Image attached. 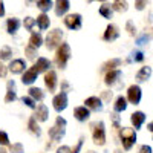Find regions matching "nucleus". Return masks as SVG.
Wrapping results in <instances>:
<instances>
[{"label":"nucleus","instance_id":"obj_1","mask_svg":"<svg viewBox=\"0 0 153 153\" xmlns=\"http://www.w3.org/2000/svg\"><path fill=\"white\" fill-rule=\"evenodd\" d=\"M69 58H71V48H69V45L68 43H61L58 51H57V55H55V63L58 65L60 69H65Z\"/></svg>","mask_w":153,"mask_h":153},{"label":"nucleus","instance_id":"obj_2","mask_svg":"<svg viewBox=\"0 0 153 153\" xmlns=\"http://www.w3.org/2000/svg\"><path fill=\"white\" fill-rule=\"evenodd\" d=\"M121 143L126 150H130L133 144L136 143V132L129 127H123L121 129Z\"/></svg>","mask_w":153,"mask_h":153},{"label":"nucleus","instance_id":"obj_3","mask_svg":"<svg viewBox=\"0 0 153 153\" xmlns=\"http://www.w3.org/2000/svg\"><path fill=\"white\" fill-rule=\"evenodd\" d=\"M61 38H63V32L60 29H54V31H49L48 37H46V48L49 51L55 49L57 46L61 45Z\"/></svg>","mask_w":153,"mask_h":153},{"label":"nucleus","instance_id":"obj_4","mask_svg":"<svg viewBox=\"0 0 153 153\" xmlns=\"http://www.w3.org/2000/svg\"><path fill=\"white\" fill-rule=\"evenodd\" d=\"M94 143L97 146H104L106 144V130H104V123H98L94 129Z\"/></svg>","mask_w":153,"mask_h":153},{"label":"nucleus","instance_id":"obj_5","mask_svg":"<svg viewBox=\"0 0 153 153\" xmlns=\"http://www.w3.org/2000/svg\"><path fill=\"white\" fill-rule=\"evenodd\" d=\"M141 95H143L141 87L136 86V84L130 86L129 91H127V100H129L132 104H139V101H141Z\"/></svg>","mask_w":153,"mask_h":153},{"label":"nucleus","instance_id":"obj_6","mask_svg":"<svg viewBox=\"0 0 153 153\" xmlns=\"http://www.w3.org/2000/svg\"><path fill=\"white\" fill-rule=\"evenodd\" d=\"M52 104H54V109L57 112L65 110L68 107V95H66V92H61V94L55 95L54 100H52Z\"/></svg>","mask_w":153,"mask_h":153},{"label":"nucleus","instance_id":"obj_7","mask_svg":"<svg viewBox=\"0 0 153 153\" xmlns=\"http://www.w3.org/2000/svg\"><path fill=\"white\" fill-rule=\"evenodd\" d=\"M65 25L69 29H80L81 28V16L80 14H69L65 19Z\"/></svg>","mask_w":153,"mask_h":153},{"label":"nucleus","instance_id":"obj_8","mask_svg":"<svg viewBox=\"0 0 153 153\" xmlns=\"http://www.w3.org/2000/svg\"><path fill=\"white\" fill-rule=\"evenodd\" d=\"M38 69H37V66L34 65L32 68H29L26 72L23 74V78H22V81H23V84H32L35 80H37V76H38Z\"/></svg>","mask_w":153,"mask_h":153},{"label":"nucleus","instance_id":"obj_9","mask_svg":"<svg viewBox=\"0 0 153 153\" xmlns=\"http://www.w3.org/2000/svg\"><path fill=\"white\" fill-rule=\"evenodd\" d=\"M45 84L49 89V92H54L57 87V74L55 71H48L45 75Z\"/></svg>","mask_w":153,"mask_h":153},{"label":"nucleus","instance_id":"obj_10","mask_svg":"<svg viewBox=\"0 0 153 153\" xmlns=\"http://www.w3.org/2000/svg\"><path fill=\"white\" fill-rule=\"evenodd\" d=\"M118 37H120V31H118V28L115 26V25H109V26L106 28V31H104L103 38H104L106 42H113V40H117Z\"/></svg>","mask_w":153,"mask_h":153},{"label":"nucleus","instance_id":"obj_11","mask_svg":"<svg viewBox=\"0 0 153 153\" xmlns=\"http://www.w3.org/2000/svg\"><path fill=\"white\" fill-rule=\"evenodd\" d=\"M84 107H87V109H91V110H95V112H98V110H101L103 109V103H101V100L98 98V97H89L86 101H84Z\"/></svg>","mask_w":153,"mask_h":153},{"label":"nucleus","instance_id":"obj_12","mask_svg":"<svg viewBox=\"0 0 153 153\" xmlns=\"http://www.w3.org/2000/svg\"><path fill=\"white\" fill-rule=\"evenodd\" d=\"M123 76V72L121 71H118V69H113V71H109L107 74H106V78H104V83L107 84V86H110V84H115L120 78Z\"/></svg>","mask_w":153,"mask_h":153},{"label":"nucleus","instance_id":"obj_13","mask_svg":"<svg viewBox=\"0 0 153 153\" xmlns=\"http://www.w3.org/2000/svg\"><path fill=\"white\" fill-rule=\"evenodd\" d=\"M69 0H55V14L58 17L65 16L66 12L69 11Z\"/></svg>","mask_w":153,"mask_h":153},{"label":"nucleus","instance_id":"obj_14","mask_svg":"<svg viewBox=\"0 0 153 153\" xmlns=\"http://www.w3.org/2000/svg\"><path fill=\"white\" fill-rule=\"evenodd\" d=\"M25 68H26V63H25L23 60H12L11 61V65L8 66V69H9V72H12V74H22L23 71H25Z\"/></svg>","mask_w":153,"mask_h":153},{"label":"nucleus","instance_id":"obj_15","mask_svg":"<svg viewBox=\"0 0 153 153\" xmlns=\"http://www.w3.org/2000/svg\"><path fill=\"white\" fill-rule=\"evenodd\" d=\"M74 117L78 120V121H87L89 120V117H91V112H89V109L87 107H84V106H81V107H76L75 110H74Z\"/></svg>","mask_w":153,"mask_h":153},{"label":"nucleus","instance_id":"obj_16","mask_svg":"<svg viewBox=\"0 0 153 153\" xmlns=\"http://www.w3.org/2000/svg\"><path fill=\"white\" fill-rule=\"evenodd\" d=\"M130 121H132V124L135 126V129H141L143 123L146 121V113H144V112H135V113H132Z\"/></svg>","mask_w":153,"mask_h":153},{"label":"nucleus","instance_id":"obj_17","mask_svg":"<svg viewBox=\"0 0 153 153\" xmlns=\"http://www.w3.org/2000/svg\"><path fill=\"white\" fill-rule=\"evenodd\" d=\"M48 117H49V113H48V107L45 106V104H38L37 106V112H35V115H34V118L37 120V121H46L48 120Z\"/></svg>","mask_w":153,"mask_h":153},{"label":"nucleus","instance_id":"obj_18","mask_svg":"<svg viewBox=\"0 0 153 153\" xmlns=\"http://www.w3.org/2000/svg\"><path fill=\"white\" fill-rule=\"evenodd\" d=\"M66 130H65V127H52V129H49V136L54 139V141H60V139L65 136Z\"/></svg>","mask_w":153,"mask_h":153},{"label":"nucleus","instance_id":"obj_19","mask_svg":"<svg viewBox=\"0 0 153 153\" xmlns=\"http://www.w3.org/2000/svg\"><path fill=\"white\" fill-rule=\"evenodd\" d=\"M17 100V94H16V83L14 81H9L8 83V92L5 97L6 103H11V101H16Z\"/></svg>","mask_w":153,"mask_h":153},{"label":"nucleus","instance_id":"obj_20","mask_svg":"<svg viewBox=\"0 0 153 153\" xmlns=\"http://www.w3.org/2000/svg\"><path fill=\"white\" fill-rule=\"evenodd\" d=\"M6 26H8V32L9 34H16L19 31V28H20V20L16 19V17H11L6 22Z\"/></svg>","mask_w":153,"mask_h":153},{"label":"nucleus","instance_id":"obj_21","mask_svg":"<svg viewBox=\"0 0 153 153\" xmlns=\"http://www.w3.org/2000/svg\"><path fill=\"white\" fill-rule=\"evenodd\" d=\"M152 76V68L150 66H144V68H141L138 71V74H136V78L139 80V81H146V80H149Z\"/></svg>","mask_w":153,"mask_h":153},{"label":"nucleus","instance_id":"obj_22","mask_svg":"<svg viewBox=\"0 0 153 153\" xmlns=\"http://www.w3.org/2000/svg\"><path fill=\"white\" fill-rule=\"evenodd\" d=\"M35 23L38 25V28H40V29H48V28H49V25H51V20H49V17L43 12V14H40V16L37 17Z\"/></svg>","mask_w":153,"mask_h":153},{"label":"nucleus","instance_id":"obj_23","mask_svg":"<svg viewBox=\"0 0 153 153\" xmlns=\"http://www.w3.org/2000/svg\"><path fill=\"white\" fill-rule=\"evenodd\" d=\"M35 66H37L38 72H48L49 68H51V61H49L48 58H43V57H42V58H38V60H37Z\"/></svg>","mask_w":153,"mask_h":153},{"label":"nucleus","instance_id":"obj_24","mask_svg":"<svg viewBox=\"0 0 153 153\" xmlns=\"http://www.w3.org/2000/svg\"><path fill=\"white\" fill-rule=\"evenodd\" d=\"M42 43H43V38H42L40 34H32L31 35V38H29V48L37 49V48L42 46Z\"/></svg>","mask_w":153,"mask_h":153},{"label":"nucleus","instance_id":"obj_25","mask_svg":"<svg viewBox=\"0 0 153 153\" xmlns=\"http://www.w3.org/2000/svg\"><path fill=\"white\" fill-rule=\"evenodd\" d=\"M113 107H115V112H124L127 109V100L124 97H118Z\"/></svg>","mask_w":153,"mask_h":153},{"label":"nucleus","instance_id":"obj_26","mask_svg":"<svg viewBox=\"0 0 153 153\" xmlns=\"http://www.w3.org/2000/svg\"><path fill=\"white\" fill-rule=\"evenodd\" d=\"M112 9L118 12H126L127 11V0H115L112 3Z\"/></svg>","mask_w":153,"mask_h":153},{"label":"nucleus","instance_id":"obj_27","mask_svg":"<svg viewBox=\"0 0 153 153\" xmlns=\"http://www.w3.org/2000/svg\"><path fill=\"white\" fill-rule=\"evenodd\" d=\"M28 127H29V130L34 133V135H37V136H40L42 135V130H40V126L37 124V120L32 117L31 120H29V123H28Z\"/></svg>","mask_w":153,"mask_h":153},{"label":"nucleus","instance_id":"obj_28","mask_svg":"<svg viewBox=\"0 0 153 153\" xmlns=\"http://www.w3.org/2000/svg\"><path fill=\"white\" fill-rule=\"evenodd\" d=\"M37 6H38L40 11L46 12V11H49L51 8L54 6V3H52V0H37Z\"/></svg>","mask_w":153,"mask_h":153},{"label":"nucleus","instance_id":"obj_29","mask_svg":"<svg viewBox=\"0 0 153 153\" xmlns=\"http://www.w3.org/2000/svg\"><path fill=\"white\" fill-rule=\"evenodd\" d=\"M29 95H31L32 100H38V101H42L45 98L43 91H42V89H38V87H31L29 89Z\"/></svg>","mask_w":153,"mask_h":153},{"label":"nucleus","instance_id":"obj_30","mask_svg":"<svg viewBox=\"0 0 153 153\" xmlns=\"http://www.w3.org/2000/svg\"><path fill=\"white\" fill-rule=\"evenodd\" d=\"M100 14L103 16L104 19H112V14H113V9L110 8V5H103L100 8Z\"/></svg>","mask_w":153,"mask_h":153},{"label":"nucleus","instance_id":"obj_31","mask_svg":"<svg viewBox=\"0 0 153 153\" xmlns=\"http://www.w3.org/2000/svg\"><path fill=\"white\" fill-rule=\"evenodd\" d=\"M120 65H121V60L113 58V60H110V61L106 63V65L103 66V69H104V71H113V68H117V66H120Z\"/></svg>","mask_w":153,"mask_h":153},{"label":"nucleus","instance_id":"obj_32","mask_svg":"<svg viewBox=\"0 0 153 153\" xmlns=\"http://www.w3.org/2000/svg\"><path fill=\"white\" fill-rule=\"evenodd\" d=\"M11 55H12L11 48H8V46L2 48V51H0V60H9V58H11Z\"/></svg>","mask_w":153,"mask_h":153},{"label":"nucleus","instance_id":"obj_33","mask_svg":"<svg viewBox=\"0 0 153 153\" xmlns=\"http://www.w3.org/2000/svg\"><path fill=\"white\" fill-rule=\"evenodd\" d=\"M34 25H35V19H32V17H26V19H25V28H26L28 31H32Z\"/></svg>","mask_w":153,"mask_h":153},{"label":"nucleus","instance_id":"obj_34","mask_svg":"<svg viewBox=\"0 0 153 153\" xmlns=\"http://www.w3.org/2000/svg\"><path fill=\"white\" fill-rule=\"evenodd\" d=\"M22 101H23V104H26L28 107L35 109V103H34V100H32L31 97H23V98H22Z\"/></svg>","mask_w":153,"mask_h":153},{"label":"nucleus","instance_id":"obj_35","mask_svg":"<svg viewBox=\"0 0 153 153\" xmlns=\"http://www.w3.org/2000/svg\"><path fill=\"white\" fill-rule=\"evenodd\" d=\"M9 144V138L6 135V132L0 130V146H8Z\"/></svg>","mask_w":153,"mask_h":153},{"label":"nucleus","instance_id":"obj_36","mask_svg":"<svg viewBox=\"0 0 153 153\" xmlns=\"http://www.w3.org/2000/svg\"><path fill=\"white\" fill-rule=\"evenodd\" d=\"M11 152H12V153H23V146H22L20 143L12 144V146H11Z\"/></svg>","mask_w":153,"mask_h":153},{"label":"nucleus","instance_id":"obj_37","mask_svg":"<svg viewBox=\"0 0 153 153\" xmlns=\"http://www.w3.org/2000/svg\"><path fill=\"white\" fill-rule=\"evenodd\" d=\"M135 6H136L138 11H143V9L147 6V0H136V2H135Z\"/></svg>","mask_w":153,"mask_h":153},{"label":"nucleus","instance_id":"obj_38","mask_svg":"<svg viewBox=\"0 0 153 153\" xmlns=\"http://www.w3.org/2000/svg\"><path fill=\"white\" fill-rule=\"evenodd\" d=\"M55 126H57V127H66V120L61 118V117H58L57 121H55Z\"/></svg>","mask_w":153,"mask_h":153},{"label":"nucleus","instance_id":"obj_39","mask_svg":"<svg viewBox=\"0 0 153 153\" xmlns=\"http://www.w3.org/2000/svg\"><path fill=\"white\" fill-rule=\"evenodd\" d=\"M81 147H83V139H80L78 143H76V146H75V149L74 150H71V153H80V150H81Z\"/></svg>","mask_w":153,"mask_h":153},{"label":"nucleus","instance_id":"obj_40","mask_svg":"<svg viewBox=\"0 0 153 153\" xmlns=\"http://www.w3.org/2000/svg\"><path fill=\"white\" fill-rule=\"evenodd\" d=\"M126 28H127V31H129L130 35H135V28H133V23H132V22H127Z\"/></svg>","mask_w":153,"mask_h":153},{"label":"nucleus","instance_id":"obj_41","mask_svg":"<svg viewBox=\"0 0 153 153\" xmlns=\"http://www.w3.org/2000/svg\"><path fill=\"white\" fill-rule=\"evenodd\" d=\"M138 153H152V147L150 146H141Z\"/></svg>","mask_w":153,"mask_h":153},{"label":"nucleus","instance_id":"obj_42","mask_svg":"<svg viewBox=\"0 0 153 153\" xmlns=\"http://www.w3.org/2000/svg\"><path fill=\"white\" fill-rule=\"evenodd\" d=\"M26 54H28V58H35V49L26 48Z\"/></svg>","mask_w":153,"mask_h":153},{"label":"nucleus","instance_id":"obj_43","mask_svg":"<svg viewBox=\"0 0 153 153\" xmlns=\"http://www.w3.org/2000/svg\"><path fill=\"white\" fill-rule=\"evenodd\" d=\"M133 58H135V61H143L144 60V54L143 52H135L133 54Z\"/></svg>","mask_w":153,"mask_h":153},{"label":"nucleus","instance_id":"obj_44","mask_svg":"<svg viewBox=\"0 0 153 153\" xmlns=\"http://www.w3.org/2000/svg\"><path fill=\"white\" fill-rule=\"evenodd\" d=\"M57 153H71V147H68V146H61V147L57 150Z\"/></svg>","mask_w":153,"mask_h":153},{"label":"nucleus","instance_id":"obj_45","mask_svg":"<svg viewBox=\"0 0 153 153\" xmlns=\"http://www.w3.org/2000/svg\"><path fill=\"white\" fill-rule=\"evenodd\" d=\"M6 76V68L0 65V78H5Z\"/></svg>","mask_w":153,"mask_h":153},{"label":"nucleus","instance_id":"obj_46","mask_svg":"<svg viewBox=\"0 0 153 153\" xmlns=\"http://www.w3.org/2000/svg\"><path fill=\"white\" fill-rule=\"evenodd\" d=\"M5 16V5L0 2V17H3Z\"/></svg>","mask_w":153,"mask_h":153},{"label":"nucleus","instance_id":"obj_47","mask_svg":"<svg viewBox=\"0 0 153 153\" xmlns=\"http://www.w3.org/2000/svg\"><path fill=\"white\" fill-rule=\"evenodd\" d=\"M0 153H8V152H6V149H3V147H0Z\"/></svg>","mask_w":153,"mask_h":153},{"label":"nucleus","instance_id":"obj_48","mask_svg":"<svg viewBox=\"0 0 153 153\" xmlns=\"http://www.w3.org/2000/svg\"><path fill=\"white\" fill-rule=\"evenodd\" d=\"M87 153H94V152H87Z\"/></svg>","mask_w":153,"mask_h":153}]
</instances>
